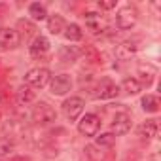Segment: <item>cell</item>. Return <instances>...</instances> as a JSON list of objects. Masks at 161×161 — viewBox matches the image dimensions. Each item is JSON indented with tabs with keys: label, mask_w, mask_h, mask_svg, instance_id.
Returning a JSON list of instances; mask_svg holds the SVG:
<instances>
[{
	"label": "cell",
	"mask_w": 161,
	"mask_h": 161,
	"mask_svg": "<svg viewBox=\"0 0 161 161\" xmlns=\"http://www.w3.org/2000/svg\"><path fill=\"white\" fill-rule=\"evenodd\" d=\"M15 97H17V103H19V104H29V103L34 101L36 93L32 91V87H29V86H21V87L17 89Z\"/></svg>",
	"instance_id": "obj_17"
},
{
	"label": "cell",
	"mask_w": 161,
	"mask_h": 161,
	"mask_svg": "<svg viewBox=\"0 0 161 161\" xmlns=\"http://www.w3.org/2000/svg\"><path fill=\"white\" fill-rule=\"evenodd\" d=\"M49 51V40L46 36H34L32 44H31V55L32 57H42Z\"/></svg>",
	"instance_id": "obj_12"
},
{
	"label": "cell",
	"mask_w": 161,
	"mask_h": 161,
	"mask_svg": "<svg viewBox=\"0 0 161 161\" xmlns=\"http://www.w3.org/2000/svg\"><path fill=\"white\" fill-rule=\"evenodd\" d=\"M80 55V51L76 49V47H66V49H61V57H63V61H74L76 57Z\"/></svg>",
	"instance_id": "obj_22"
},
{
	"label": "cell",
	"mask_w": 161,
	"mask_h": 161,
	"mask_svg": "<svg viewBox=\"0 0 161 161\" xmlns=\"http://www.w3.org/2000/svg\"><path fill=\"white\" fill-rule=\"evenodd\" d=\"M17 27L23 29V34H27V36H29V34H34V31H36L34 25L29 23V21H25V19H19V21H17Z\"/></svg>",
	"instance_id": "obj_23"
},
{
	"label": "cell",
	"mask_w": 161,
	"mask_h": 161,
	"mask_svg": "<svg viewBox=\"0 0 161 161\" xmlns=\"http://www.w3.org/2000/svg\"><path fill=\"white\" fill-rule=\"evenodd\" d=\"M97 93H93V97L95 99H114L118 93H119V87L112 82V80H101L99 82V86H97V89H95Z\"/></svg>",
	"instance_id": "obj_8"
},
{
	"label": "cell",
	"mask_w": 161,
	"mask_h": 161,
	"mask_svg": "<svg viewBox=\"0 0 161 161\" xmlns=\"http://www.w3.org/2000/svg\"><path fill=\"white\" fill-rule=\"evenodd\" d=\"M101 123L103 121H101V118L97 114H86L78 123V131L84 136H97V133L101 129Z\"/></svg>",
	"instance_id": "obj_3"
},
{
	"label": "cell",
	"mask_w": 161,
	"mask_h": 161,
	"mask_svg": "<svg viewBox=\"0 0 161 161\" xmlns=\"http://www.w3.org/2000/svg\"><path fill=\"white\" fill-rule=\"evenodd\" d=\"M49 87L53 95H66L72 89V80L68 74H59L49 80Z\"/></svg>",
	"instance_id": "obj_6"
},
{
	"label": "cell",
	"mask_w": 161,
	"mask_h": 161,
	"mask_svg": "<svg viewBox=\"0 0 161 161\" xmlns=\"http://www.w3.org/2000/svg\"><path fill=\"white\" fill-rule=\"evenodd\" d=\"M86 153L93 159V161H104L106 159V155L103 153V150H101V146H95V144H89V146H86Z\"/></svg>",
	"instance_id": "obj_20"
},
{
	"label": "cell",
	"mask_w": 161,
	"mask_h": 161,
	"mask_svg": "<svg viewBox=\"0 0 161 161\" xmlns=\"http://www.w3.org/2000/svg\"><path fill=\"white\" fill-rule=\"evenodd\" d=\"M116 6H118V0H99L101 10H114Z\"/></svg>",
	"instance_id": "obj_24"
},
{
	"label": "cell",
	"mask_w": 161,
	"mask_h": 161,
	"mask_svg": "<svg viewBox=\"0 0 161 161\" xmlns=\"http://www.w3.org/2000/svg\"><path fill=\"white\" fill-rule=\"evenodd\" d=\"M63 34H64V38H66L68 42H80V40H82V36H84V32H82V29H80V25H76V23L66 25L64 31H63Z\"/></svg>",
	"instance_id": "obj_15"
},
{
	"label": "cell",
	"mask_w": 161,
	"mask_h": 161,
	"mask_svg": "<svg viewBox=\"0 0 161 161\" xmlns=\"http://www.w3.org/2000/svg\"><path fill=\"white\" fill-rule=\"evenodd\" d=\"M114 140H116V136L112 133H103L97 136V146H112Z\"/></svg>",
	"instance_id": "obj_21"
},
{
	"label": "cell",
	"mask_w": 161,
	"mask_h": 161,
	"mask_svg": "<svg viewBox=\"0 0 161 161\" xmlns=\"http://www.w3.org/2000/svg\"><path fill=\"white\" fill-rule=\"evenodd\" d=\"M49 80H51V72H49V68H40V66H36V68H31L29 72H27V76H25V82H27V86L29 87H34V89H42V87H46L47 84H49Z\"/></svg>",
	"instance_id": "obj_1"
},
{
	"label": "cell",
	"mask_w": 161,
	"mask_h": 161,
	"mask_svg": "<svg viewBox=\"0 0 161 161\" xmlns=\"http://www.w3.org/2000/svg\"><path fill=\"white\" fill-rule=\"evenodd\" d=\"M136 49H138V46H136L135 42H131V40L121 42V44L116 47V57H118L119 61H129L131 57H135Z\"/></svg>",
	"instance_id": "obj_11"
},
{
	"label": "cell",
	"mask_w": 161,
	"mask_h": 161,
	"mask_svg": "<svg viewBox=\"0 0 161 161\" xmlns=\"http://www.w3.org/2000/svg\"><path fill=\"white\" fill-rule=\"evenodd\" d=\"M155 135H157V119H146L138 127V136L144 140H152Z\"/></svg>",
	"instance_id": "obj_13"
},
{
	"label": "cell",
	"mask_w": 161,
	"mask_h": 161,
	"mask_svg": "<svg viewBox=\"0 0 161 161\" xmlns=\"http://www.w3.org/2000/svg\"><path fill=\"white\" fill-rule=\"evenodd\" d=\"M129 129H131V116L125 114V112L116 114V118L112 119V135L119 136V135L129 133Z\"/></svg>",
	"instance_id": "obj_9"
},
{
	"label": "cell",
	"mask_w": 161,
	"mask_h": 161,
	"mask_svg": "<svg viewBox=\"0 0 161 161\" xmlns=\"http://www.w3.org/2000/svg\"><path fill=\"white\" fill-rule=\"evenodd\" d=\"M64 27H66V23H64V19H63V15H51L49 19H47V31L51 32V34H61L63 31H64Z\"/></svg>",
	"instance_id": "obj_16"
},
{
	"label": "cell",
	"mask_w": 161,
	"mask_h": 161,
	"mask_svg": "<svg viewBox=\"0 0 161 161\" xmlns=\"http://www.w3.org/2000/svg\"><path fill=\"white\" fill-rule=\"evenodd\" d=\"M84 19H86V27H87L93 34H101V32L104 31V21L101 19L99 14H95V12H87V14L84 15Z\"/></svg>",
	"instance_id": "obj_10"
},
{
	"label": "cell",
	"mask_w": 161,
	"mask_h": 161,
	"mask_svg": "<svg viewBox=\"0 0 161 161\" xmlns=\"http://www.w3.org/2000/svg\"><path fill=\"white\" fill-rule=\"evenodd\" d=\"M29 15H31L34 21H44V19L47 17L46 6H42V4H38V2L31 4V6H29Z\"/></svg>",
	"instance_id": "obj_19"
},
{
	"label": "cell",
	"mask_w": 161,
	"mask_h": 161,
	"mask_svg": "<svg viewBox=\"0 0 161 161\" xmlns=\"http://www.w3.org/2000/svg\"><path fill=\"white\" fill-rule=\"evenodd\" d=\"M32 121L38 125H49L53 121H57V112L47 104V103H38L32 108Z\"/></svg>",
	"instance_id": "obj_2"
},
{
	"label": "cell",
	"mask_w": 161,
	"mask_h": 161,
	"mask_svg": "<svg viewBox=\"0 0 161 161\" xmlns=\"http://www.w3.org/2000/svg\"><path fill=\"white\" fill-rule=\"evenodd\" d=\"M84 99L82 97H70L63 103V114L68 121H76L80 118V114L84 112Z\"/></svg>",
	"instance_id": "obj_5"
},
{
	"label": "cell",
	"mask_w": 161,
	"mask_h": 161,
	"mask_svg": "<svg viewBox=\"0 0 161 161\" xmlns=\"http://www.w3.org/2000/svg\"><path fill=\"white\" fill-rule=\"evenodd\" d=\"M136 19H138V12H136L135 8H131V6H125V8H121V10L118 12V15H116V25H118V29H121V31H129V29H133V27L136 25Z\"/></svg>",
	"instance_id": "obj_4"
},
{
	"label": "cell",
	"mask_w": 161,
	"mask_h": 161,
	"mask_svg": "<svg viewBox=\"0 0 161 161\" xmlns=\"http://www.w3.org/2000/svg\"><path fill=\"white\" fill-rule=\"evenodd\" d=\"M142 110L144 112H150V114H155L159 110V99L155 95H146L142 97Z\"/></svg>",
	"instance_id": "obj_18"
},
{
	"label": "cell",
	"mask_w": 161,
	"mask_h": 161,
	"mask_svg": "<svg viewBox=\"0 0 161 161\" xmlns=\"http://www.w3.org/2000/svg\"><path fill=\"white\" fill-rule=\"evenodd\" d=\"M21 42V36L15 29H10V27H2L0 29V47L4 49H14L17 47Z\"/></svg>",
	"instance_id": "obj_7"
},
{
	"label": "cell",
	"mask_w": 161,
	"mask_h": 161,
	"mask_svg": "<svg viewBox=\"0 0 161 161\" xmlns=\"http://www.w3.org/2000/svg\"><path fill=\"white\" fill-rule=\"evenodd\" d=\"M121 89H123L125 95H136V93L142 91V84L136 78H125L123 84H121Z\"/></svg>",
	"instance_id": "obj_14"
}]
</instances>
